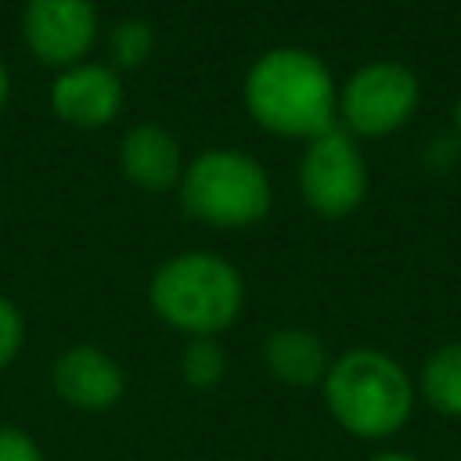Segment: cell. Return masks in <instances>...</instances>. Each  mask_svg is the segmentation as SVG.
Listing matches in <instances>:
<instances>
[{"label": "cell", "instance_id": "cell-12", "mask_svg": "<svg viewBox=\"0 0 461 461\" xmlns=\"http://www.w3.org/2000/svg\"><path fill=\"white\" fill-rule=\"evenodd\" d=\"M418 389L436 414L461 418V342H447L425 360Z\"/></svg>", "mask_w": 461, "mask_h": 461}, {"label": "cell", "instance_id": "cell-13", "mask_svg": "<svg viewBox=\"0 0 461 461\" xmlns=\"http://www.w3.org/2000/svg\"><path fill=\"white\" fill-rule=\"evenodd\" d=\"M230 371V357L220 339H187L180 353V378L194 393H212L223 385Z\"/></svg>", "mask_w": 461, "mask_h": 461}, {"label": "cell", "instance_id": "cell-11", "mask_svg": "<svg viewBox=\"0 0 461 461\" xmlns=\"http://www.w3.org/2000/svg\"><path fill=\"white\" fill-rule=\"evenodd\" d=\"M259 357H263L267 375L288 389H313L324 382L331 367V357L321 335H313L310 328H295V324L267 331Z\"/></svg>", "mask_w": 461, "mask_h": 461}, {"label": "cell", "instance_id": "cell-2", "mask_svg": "<svg viewBox=\"0 0 461 461\" xmlns=\"http://www.w3.org/2000/svg\"><path fill=\"white\" fill-rule=\"evenodd\" d=\"M148 306L184 339H220L245 310V277L220 252H176L155 267Z\"/></svg>", "mask_w": 461, "mask_h": 461}, {"label": "cell", "instance_id": "cell-9", "mask_svg": "<svg viewBox=\"0 0 461 461\" xmlns=\"http://www.w3.org/2000/svg\"><path fill=\"white\" fill-rule=\"evenodd\" d=\"M50 112L76 130H101L122 112V76L108 61H79L54 76Z\"/></svg>", "mask_w": 461, "mask_h": 461}, {"label": "cell", "instance_id": "cell-17", "mask_svg": "<svg viewBox=\"0 0 461 461\" xmlns=\"http://www.w3.org/2000/svg\"><path fill=\"white\" fill-rule=\"evenodd\" d=\"M457 155H461V140L457 133H436L425 151H421V162L429 166V173H447L457 166Z\"/></svg>", "mask_w": 461, "mask_h": 461}, {"label": "cell", "instance_id": "cell-10", "mask_svg": "<svg viewBox=\"0 0 461 461\" xmlns=\"http://www.w3.org/2000/svg\"><path fill=\"white\" fill-rule=\"evenodd\" d=\"M119 169L133 187L148 194H162L176 187L184 176L180 140L158 122H137L119 140Z\"/></svg>", "mask_w": 461, "mask_h": 461}, {"label": "cell", "instance_id": "cell-6", "mask_svg": "<svg viewBox=\"0 0 461 461\" xmlns=\"http://www.w3.org/2000/svg\"><path fill=\"white\" fill-rule=\"evenodd\" d=\"M299 194L324 220H342L364 205L367 158L353 133L335 126L306 140L303 158H299Z\"/></svg>", "mask_w": 461, "mask_h": 461}, {"label": "cell", "instance_id": "cell-7", "mask_svg": "<svg viewBox=\"0 0 461 461\" xmlns=\"http://www.w3.org/2000/svg\"><path fill=\"white\" fill-rule=\"evenodd\" d=\"M97 32L101 18L94 0H25L22 7V40L29 54L58 72L86 61Z\"/></svg>", "mask_w": 461, "mask_h": 461}, {"label": "cell", "instance_id": "cell-4", "mask_svg": "<svg viewBox=\"0 0 461 461\" xmlns=\"http://www.w3.org/2000/svg\"><path fill=\"white\" fill-rule=\"evenodd\" d=\"M176 191L191 220L220 230L252 227L274 205V184L267 166L234 148H205L202 155L184 162Z\"/></svg>", "mask_w": 461, "mask_h": 461}, {"label": "cell", "instance_id": "cell-19", "mask_svg": "<svg viewBox=\"0 0 461 461\" xmlns=\"http://www.w3.org/2000/svg\"><path fill=\"white\" fill-rule=\"evenodd\" d=\"M367 461H418V457H411V454H403V450H382V454H375V457H367Z\"/></svg>", "mask_w": 461, "mask_h": 461}, {"label": "cell", "instance_id": "cell-18", "mask_svg": "<svg viewBox=\"0 0 461 461\" xmlns=\"http://www.w3.org/2000/svg\"><path fill=\"white\" fill-rule=\"evenodd\" d=\"M7 97H11V72H7V65L0 61V112H4Z\"/></svg>", "mask_w": 461, "mask_h": 461}, {"label": "cell", "instance_id": "cell-8", "mask_svg": "<svg viewBox=\"0 0 461 461\" xmlns=\"http://www.w3.org/2000/svg\"><path fill=\"white\" fill-rule=\"evenodd\" d=\"M50 389L72 411L104 414L126 396V371L108 349L76 342L50 364Z\"/></svg>", "mask_w": 461, "mask_h": 461}, {"label": "cell", "instance_id": "cell-15", "mask_svg": "<svg viewBox=\"0 0 461 461\" xmlns=\"http://www.w3.org/2000/svg\"><path fill=\"white\" fill-rule=\"evenodd\" d=\"M25 335H29L25 313L18 310L14 299L0 295V371H7V367L18 360V353H22V346H25Z\"/></svg>", "mask_w": 461, "mask_h": 461}, {"label": "cell", "instance_id": "cell-16", "mask_svg": "<svg viewBox=\"0 0 461 461\" xmlns=\"http://www.w3.org/2000/svg\"><path fill=\"white\" fill-rule=\"evenodd\" d=\"M0 461H47L36 436L18 425H0Z\"/></svg>", "mask_w": 461, "mask_h": 461}, {"label": "cell", "instance_id": "cell-5", "mask_svg": "<svg viewBox=\"0 0 461 461\" xmlns=\"http://www.w3.org/2000/svg\"><path fill=\"white\" fill-rule=\"evenodd\" d=\"M421 101L418 76L400 61H367L339 86V122L353 137H385L411 122Z\"/></svg>", "mask_w": 461, "mask_h": 461}, {"label": "cell", "instance_id": "cell-20", "mask_svg": "<svg viewBox=\"0 0 461 461\" xmlns=\"http://www.w3.org/2000/svg\"><path fill=\"white\" fill-rule=\"evenodd\" d=\"M454 133H457V140H461V97H457V104H454Z\"/></svg>", "mask_w": 461, "mask_h": 461}, {"label": "cell", "instance_id": "cell-14", "mask_svg": "<svg viewBox=\"0 0 461 461\" xmlns=\"http://www.w3.org/2000/svg\"><path fill=\"white\" fill-rule=\"evenodd\" d=\"M151 54H155V29H151V22H144V18H122L108 32V65L115 72L140 68Z\"/></svg>", "mask_w": 461, "mask_h": 461}, {"label": "cell", "instance_id": "cell-1", "mask_svg": "<svg viewBox=\"0 0 461 461\" xmlns=\"http://www.w3.org/2000/svg\"><path fill=\"white\" fill-rule=\"evenodd\" d=\"M241 101L252 122L277 137L313 140L339 126V83L306 47L263 50L245 72Z\"/></svg>", "mask_w": 461, "mask_h": 461}, {"label": "cell", "instance_id": "cell-3", "mask_svg": "<svg viewBox=\"0 0 461 461\" xmlns=\"http://www.w3.org/2000/svg\"><path fill=\"white\" fill-rule=\"evenodd\" d=\"M321 393L331 421L357 439H389L414 411L411 375L396 357L375 346H353L331 357Z\"/></svg>", "mask_w": 461, "mask_h": 461}]
</instances>
